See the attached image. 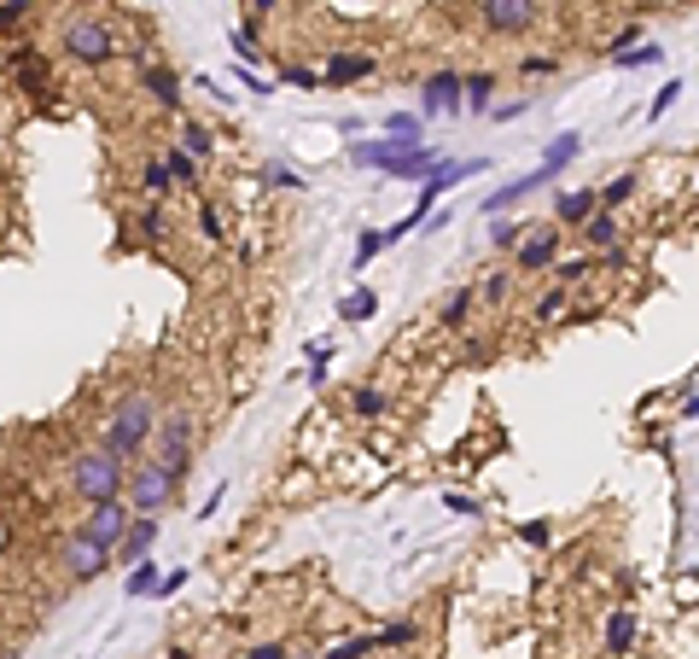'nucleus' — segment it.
<instances>
[{"instance_id":"nucleus-1","label":"nucleus","mask_w":699,"mask_h":659,"mask_svg":"<svg viewBox=\"0 0 699 659\" xmlns=\"http://www.w3.org/2000/svg\"><path fill=\"white\" fill-rule=\"evenodd\" d=\"M158 415H164V403H158V391H129L100 426V450L117 455V461H140V455L152 450V432H158Z\"/></svg>"},{"instance_id":"nucleus-2","label":"nucleus","mask_w":699,"mask_h":659,"mask_svg":"<svg viewBox=\"0 0 699 659\" xmlns=\"http://www.w3.org/2000/svg\"><path fill=\"white\" fill-rule=\"evenodd\" d=\"M129 461H117V455H105L100 444L94 450H76L65 461V485L70 496H82V502H105V496H123L129 490Z\"/></svg>"},{"instance_id":"nucleus-3","label":"nucleus","mask_w":699,"mask_h":659,"mask_svg":"<svg viewBox=\"0 0 699 659\" xmlns=\"http://www.w3.org/2000/svg\"><path fill=\"white\" fill-rule=\"evenodd\" d=\"M181 485H187V467H164V461L152 455V461H134L123 496H129L134 514H158V520H164L169 508H175V496H181Z\"/></svg>"},{"instance_id":"nucleus-4","label":"nucleus","mask_w":699,"mask_h":659,"mask_svg":"<svg viewBox=\"0 0 699 659\" xmlns=\"http://www.w3.org/2000/svg\"><path fill=\"white\" fill-rule=\"evenodd\" d=\"M59 53H65L70 65L100 70L117 59V30L105 18H94V12H76V18H65V30H59Z\"/></svg>"},{"instance_id":"nucleus-5","label":"nucleus","mask_w":699,"mask_h":659,"mask_svg":"<svg viewBox=\"0 0 699 659\" xmlns=\"http://www.w3.org/2000/svg\"><path fill=\"white\" fill-rule=\"evenodd\" d=\"M193 450H199V415L187 409V403H175L158 415V432H152V455L164 461V467H187L193 473Z\"/></svg>"},{"instance_id":"nucleus-6","label":"nucleus","mask_w":699,"mask_h":659,"mask_svg":"<svg viewBox=\"0 0 699 659\" xmlns=\"http://www.w3.org/2000/svg\"><path fill=\"white\" fill-rule=\"evenodd\" d=\"M53 566H59V578H65V584H94V578H105V572H111V549H105V543H94V537L76 525L70 537H59Z\"/></svg>"},{"instance_id":"nucleus-7","label":"nucleus","mask_w":699,"mask_h":659,"mask_svg":"<svg viewBox=\"0 0 699 659\" xmlns=\"http://www.w3.org/2000/svg\"><path fill=\"white\" fill-rule=\"evenodd\" d=\"M478 24L484 35H501V41H519L542 24V0H484L478 6Z\"/></svg>"},{"instance_id":"nucleus-8","label":"nucleus","mask_w":699,"mask_h":659,"mask_svg":"<svg viewBox=\"0 0 699 659\" xmlns=\"http://www.w3.org/2000/svg\"><path fill=\"white\" fill-rule=\"evenodd\" d=\"M129 525H134L129 496H105V502H88V514H82V531H88L94 543H105V549H117Z\"/></svg>"},{"instance_id":"nucleus-9","label":"nucleus","mask_w":699,"mask_h":659,"mask_svg":"<svg viewBox=\"0 0 699 659\" xmlns=\"http://www.w3.org/2000/svg\"><path fill=\"white\" fill-rule=\"evenodd\" d=\"M466 111V76L461 70H432L420 88V117H461Z\"/></svg>"},{"instance_id":"nucleus-10","label":"nucleus","mask_w":699,"mask_h":659,"mask_svg":"<svg viewBox=\"0 0 699 659\" xmlns=\"http://www.w3.org/2000/svg\"><path fill=\"white\" fill-rule=\"evenodd\" d=\"M560 251H566L560 222H554V228H531V234L519 240V251H513V269H519V275H548V269L560 263Z\"/></svg>"},{"instance_id":"nucleus-11","label":"nucleus","mask_w":699,"mask_h":659,"mask_svg":"<svg viewBox=\"0 0 699 659\" xmlns=\"http://www.w3.org/2000/svg\"><path fill=\"white\" fill-rule=\"evenodd\" d=\"M140 94L158 105V111H169V117H181L187 111V94H181V76L169 65H140Z\"/></svg>"},{"instance_id":"nucleus-12","label":"nucleus","mask_w":699,"mask_h":659,"mask_svg":"<svg viewBox=\"0 0 699 659\" xmlns=\"http://www.w3.org/2000/svg\"><path fill=\"white\" fill-rule=\"evenodd\" d=\"M158 531H164V520H158V514H134V525L123 531V543L111 549V560H117V566H134V560H146L152 549H158Z\"/></svg>"},{"instance_id":"nucleus-13","label":"nucleus","mask_w":699,"mask_h":659,"mask_svg":"<svg viewBox=\"0 0 699 659\" xmlns=\"http://www.w3.org/2000/svg\"><path fill=\"white\" fill-rule=\"evenodd\" d=\"M548 181H554V170H542V164H536L531 175H513L507 187H496V193L484 199V216H507V210H513V205H525V199H531L536 187H548Z\"/></svg>"},{"instance_id":"nucleus-14","label":"nucleus","mask_w":699,"mask_h":659,"mask_svg":"<svg viewBox=\"0 0 699 659\" xmlns=\"http://www.w3.org/2000/svg\"><path fill=\"white\" fill-rule=\"evenodd\" d=\"M373 70H379V59H373V53H344V47H338V53H327L321 82H327V88H350V82H367Z\"/></svg>"},{"instance_id":"nucleus-15","label":"nucleus","mask_w":699,"mask_h":659,"mask_svg":"<svg viewBox=\"0 0 699 659\" xmlns=\"http://www.w3.org/2000/svg\"><path fill=\"white\" fill-rule=\"evenodd\" d=\"M437 164H443V158H437V146L432 140H420V146H408V152H397V158H391V181H414V187H420V181H426V175L437 170Z\"/></svg>"},{"instance_id":"nucleus-16","label":"nucleus","mask_w":699,"mask_h":659,"mask_svg":"<svg viewBox=\"0 0 699 659\" xmlns=\"http://www.w3.org/2000/svg\"><path fill=\"white\" fill-rule=\"evenodd\" d=\"M595 210H600V187H571V193L554 199V222H560V228H583Z\"/></svg>"},{"instance_id":"nucleus-17","label":"nucleus","mask_w":699,"mask_h":659,"mask_svg":"<svg viewBox=\"0 0 699 659\" xmlns=\"http://www.w3.org/2000/svg\"><path fill=\"white\" fill-rule=\"evenodd\" d=\"M478 170H484V158H455V164H437V170L426 175V181H420V193H432V199H443L449 187H461L466 175H478Z\"/></svg>"},{"instance_id":"nucleus-18","label":"nucleus","mask_w":699,"mask_h":659,"mask_svg":"<svg viewBox=\"0 0 699 659\" xmlns=\"http://www.w3.org/2000/svg\"><path fill=\"white\" fill-rule=\"evenodd\" d=\"M583 245H589V251H612V245H624V222H618V210H595V216L583 222Z\"/></svg>"},{"instance_id":"nucleus-19","label":"nucleus","mask_w":699,"mask_h":659,"mask_svg":"<svg viewBox=\"0 0 699 659\" xmlns=\"http://www.w3.org/2000/svg\"><path fill=\"white\" fill-rule=\"evenodd\" d=\"M402 146L397 140H350V164H356V170H391V158H397Z\"/></svg>"},{"instance_id":"nucleus-20","label":"nucleus","mask_w":699,"mask_h":659,"mask_svg":"<svg viewBox=\"0 0 699 659\" xmlns=\"http://www.w3.org/2000/svg\"><path fill=\"white\" fill-rule=\"evenodd\" d=\"M635 648V613L630 607H612V619H606V659H630Z\"/></svg>"},{"instance_id":"nucleus-21","label":"nucleus","mask_w":699,"mask_h":659,"mask_svg":"<svg viewBox=\"0 0 699 659\" xmlns=\"http://www.w3.org/2000/svg\"><path fill=\"white\" fill-rule=\"evenodd\" d=\"M385 140H397L402 152H408V146H420V140H426V117H414V111H391V117H385Z\"/></svg>"},{"instance_id":"nucleus-22","label":"nucleus","mask_w":699,"mask_h":659,"mask_svg":"<svg viewBox=\"0 0 699 659\" xmlns=\"http://www.w3.org/2000/svg\"><path fill=\"white\" fill-rule=\"evenodd\" d=\"M164 164H169V175H175V187H187V193H199V158L175 140V146H164Z\"/></svg>"},{"instance_id":"nucleus-23","label":"nucleus","mask_w":699,"mask_h":659,"mask_svg":"<svg viewBox=\"0 0 699 659\" xmlns=\"http://www.w3.org/2000/svg\"><path fill=\"white\" fill-rule=\"evenodd\" d=\"M566 304H571V286H566V280H554V286H548V292H542V298H536L531 321H536V327H554V321H560V315H566Z\"/></svg>"},{"instance_id":"nucleus-24","label":"nucleus","mask_w":699,"mask_h":659,"mask_svg":"<svg viewBox=\"0 0 699 659\" xmlns=\"http://www.w3.org/2000/svg\"><path fill=\"white\" fill-rule=\"evenodd\" d=\"M134 234H140L146 245H158L169 234V216H164V205H158V199H146V205L134 210Z\"/></svg>"},{"instance_id":"nucleus-25","label":"nucleus","mask_w":699,"mask_h":659,"mask_svg":"<svg viewBox=\"0 0 699 659\" xmlns=\"http://www.w3.org/2000/svg\"><path fill=\"white\" fill-rule=\"evenodd\" d=\"M577 152H583V135H554L548 140V146H542V158H536V164H542V170H566L571 158H577Z\"/></svg>"},{"instance_id":"nucleus-26","label":"nucleus","mask_w":699,"mask_h":659,"mask_svg":"<svg viewBox=\"0 0 699 659\" xmlns=\"http://www.w3.org/2000/svg\"><path fill=\"white\" fill-rule=\"evenodd\" d=\"M233 53H239V65H251V59H263V18L251 12L239 30H233Z\"/></svg>"},{"instance_id":"nucleus-27","label":"nucleus","mask_w":699,"mask_h":659,"mask_svg":"<svg viewBox=\"0 0 699 659\" xmlns=\"http://www.w3.org/2000/svg\"><path fill=\"white\" fill-rule=\"evenodd\" d=\"M635 187H641V175H635V170H618L606 187H600V210H624L635 199Z\"/></svg>"},{"instance_id":"nucleus-28","label":"nucleus","mask_w":699,"mask_h":659,"mask_svg":"<svg viewBox=\"0 0 699 659\" xmlns=\"http://www.w3.org/2000/svg\"><path fill=\"white\" fill-rule=\"evenodd\" d=\"M158 578H164V572H158V560L146 555V560H134L129 566V578H123V595H129V601H140V595H152L158 590Z\"/></svg>"},{"instance_id":"nucleus-29","label":"nucleus","mask_w":699,"mask_h":659,"mask_svg":"<svg viewBox=\"0 0 699 659\" xmlns=\"http://www.w3.org/2000/svg\"><path fill=\"white\" fill-rule=\"evenodd\" d=\"M507 298H513V269H490V275H478V304L501 310Z\"/></svg>"},{"instance_id":"nucleus-30","label":"nucleus","mask_w":699,"mask_h":659,"mask_svg":"<svg viewBox=\"0 0 699 659\" xmlns=\"http://www.w3.org/2000/svg\"><path fill=\"white\" fill-rule=\"evenodd\" d=\"M379 654V630H367V636H344L333 648H321V659H373Z\"/></svg>"},{"instance_id":"nucleus-31","label":"nucleus","mask_w":699,"mask_h":659,"mask_svg":"<svg viewBox=\"0 0 699 659\" xmlns=\"http://www.w3.org/2000/svg\"><path fill=\"white\" fill-rule=\"evenodd\" d=\"M350 415H362V420L391 415V397H385L379 385H362V391H350Z\"/></svg>"},{"instance_id":"nucleus-32","label":"nucleus","mask_w":699,"mask_h":659,"mask_svg":"<svg viewBox=\"0 0 699 659\" xmlns=\"http://www.w3.org/2000/svg\"><path fill=\"white\" fill-rule=\"evenodd\" d=\"M169 187H175L169 164H164V158H146V164H140V193H146V199H164Z\"/></svg>"},{"instance_id":"nucleus-33","label":"nucleus","mask_w":699,"mask_h":659,"mask_svg":"<svg viewBox=\"0 0 699 659\" xmlns=\"http://www.w3.org/2000/svg\"><path fill=\"white\" fill-rule=\"evenodd\" d=\"M484 222H490V245H496V251H507V257H513V251H519V240L531 234L525 222H507V216H484Z\"/></svg>"},{"instance_id":"nucleus-34","label":"nucleus","mask_w":699,"mask_h":659,"mask_svg":"<svg viewBox=\"0 0 699 659\" xmlns=\"http://www.w3.org/2000/svg\"><path fill=\"white\" fill-rule=\"evenodd\" d=\"M472 304H478V286H461V292H449V304H443V327H449V333H461L466 315H472Z\"/></svg>"},{"instance_id":"nucleus-35","label":"nucleus","mask_w":699,"mask_h":659,"mask_svg":"<svg viewBox=\"0 0 699 659\" xmlns=\"http://www.w3.org/2000/svg\"><path fill=\"white\" fill-rule=\"evenodd\" d=\"M175 140H181V146H187V152H193L199 164L210 158V152H216V135H210L204 123H193V117H181V135H175Z\"/></svg>"},{"instance_id":"nucleus-36","label":"nucleus","mask_w":699,"mask_h":659,"mask_svg":"<svg viewBox=\"0 0 699 659\" xmlns=\"http://www.w3.org/2000/svg\"><path fill=\"white\" fill-rule=\"evenodd\" d=\"M490 100H496V76L490 70H472L466 76V111H490Z\"/></svg>"},{"instance_id":"nucleus-37","label":"nucleus","mask_w":699,"mask_h":659,"mask_svg":"<svg viewBox=\"0 0 699 659\" xmlns=\"http://www.w3.org/2000/svg\"><path fill=\"white\" fill-rule=\"evenodd\" d=\"M595 269H600V257H589V251H583V257H560V263H554L548 275H554V280H566V286H577V280H589Z\"/></svg>"},{"instance_id":"nucleus-38","label":"nucleus","mask_w":699,"mask_h":659,"mask_svg":"<svg viewBox=\"0 0 699 659\" xmlns=\"http://www.w3.org/2000/svg\"><path fill=\"white\" fill-rule=\"evenodd\" d=\"M12 65H18V82L24 88H47V65L35 59L30 47H12Z\"/></svg>"},{"instance_id":"nucleus-39","label":"nucleus","mask_w":699,"mask_h":659,"mask_svg":"<svg viewBox=\"0 0 699 659\" xmlns=\"http://www.w3.org/2000/svg\"><path fill=\"white\" fill-rule=\"evenodd\" d=\"M414 642H420V619H397V625L379 630V654L385 648H414Z\"/></svg>"},{"instance_id":"nucleus-40","label":"nucleus","mask_w":699,"mask_h":659,"mask_svg":"<svg viewBox=\"0 0 699 659\" xmlns=\"http://www.w3.org/2000/svg\"><path fill=\"white\" fill-rule=\"evenodd\" d=\"M199 240L204 245H222V240H228V222H222V210L210 205V199H199Z\"/></svg>"},{"instance_id":"nucleus-41","label":"nucleus","mask_w":699,"mask_h":659,"mask_svg":"<svg viewBox=\"0 0 699 659\" xmlns=\"http://www.w3.org/2000/svg\"><path fill=\"white\" fill-rule=\"evenodd\" d=\"M338 315H344V321H356V327H362V321H373V315H379V298H373V292H350V298H344V304H338Z\"/></svg>"},{"instance_id":"nucleus-42","label":"nucleus","mask_w":699,"mask_h":659,"mask_svg":"<svg viewBox=\"0 0 699 659\" xmlns=\"http://www.w3.org/2000/svg\"><path fill=\"white\" fill-rule=\"evenodd\" d=\"M519 76H525V82H548V76H560V59H554V53H525V59H519Z\"/></svg>"},{"instance_id":"nucleus-43","label":"nucleus","mask_w":699,"mask_h":659,"mask_svg":"<svg viewBox=\"0 0 699 659\" xmlns=\"http://www.w3.org/2000/svg\"><path fill=\"white\" fill-rule=\"evenodd\" d=\"M659 59H665V47H647V41H641V47H630V53H618L612 65L618 70H647V65H659Z\"/></svg>"},{"instance_id":"nucleus-44","label":"nucleus","mask_w":699,"mask_h":659,"mask_svg":"<svg viewBox=\"0 0 699 659\" xmlns=\"http://www.w3.org/2000/svg\"><path fill=\"white\" fill-rule=\"evenodd\" d=\"M379 251H385V228H362V240H356V269H367Z\"/></svg>"},{"instance_id":"nucleus-45","label":"nucleus","mask_w":699,"mask_h":659,"mask_svg":"<svg viewBox=\"0 0 699 659\" xmlns=\"http://www.w3.org/2000/svg\"><path fill=\"white\" fill-rule=\"evenodd\" d=\"M35 12V0H0V30H12V24H24Z\"/></svg>"},{"instance_id":"nucleus-46","label":"nucleus","mask_w":699,"mask_h":659,"mask_svg":"<svg viewBox=\"0 0 699 659\" xmlns=\"http://www.w3.org/2000/svg\"><path fill=\"white\" fill-rule=\"evenodd\" d=\"M239 82H245V94H257V100H268V94H280V88H274L268 76H257L251 65H239Z\"/></svg>"},{"instance_id":"nucleus-47","label":"nucleus","mask_w":699,"mask_h":659,"mask_svg":"<svg viewBox=\"0 0 699 659\" xmlns=\"http://www.w3.org/2000/svg\"><path fill=\"white\" fill-rule=\"evenodd\" d=\"M519 537H525V543H536V549H548L554 525H548V520H525V525H519Z\"/></svg>"},{"instance_id":"nucleus-48","label":"nucleus","mask_w":699,"mask_h":659,"mask_svg":"<svg viewBox=\"0 0 699 659\" xmlns=\"http://www.w3.org/2000/svg\"><path fill=\"white\" fill-rule=\"evenodd\" d=\"M676 94H682V82H665V88L653 94V105H647V117H665L670 105H676Z\"/></svg>"},{"instance_id":"nucleus-49","label":"nucleus","mask_w":699,"mask_h":659,"mask_svg":"<svg viewBox=\"0 0 699 659\" xmlns=\"http://www.w3.org/2000/svg\"><path fill=\"white\" fill-rule=\"evenodd\" d=\"M443 508H449V514H461V520H478V502L461 496V490H449V496H443Z\"/></svg>"},{"instance_id":"nucleus-50","label":"nucleus","mask_w":699,"mask_h":659,"mask_svg":"<svg viewBox=\"0 0 699 659\" xmlns=\"http://www.w3.org/2000/svg\"><path fill=\"white\" fill-rule=\"evenodd\" d=\"M286 654H292L286 642H251V648H245L239 659H286Z\"/></svg>"},{"instance_id":"nucleus-51","label":"nucleus","mask_w":699,"mask_h":659,"mask_svg":"<svg viewBox=\"0 0 699 659\" xmlns=\"http://www.w3.org/2000/svg\"><path fill=\"white\" fill-rule=\"evenodd\" d=\"M263 181H268V187H280V193H292V187H303V175L280 170V164H274V170H263Z\"/></svg>"},{"instance_id":"nucleus-52","label":"nucleus","mask_w":699,"mask_h":659,"mask_svg":"<svg viewBox=\"0 0 699 659\" xmlns=\"http://www.w3.org/2000/svg\"><path fill=\"white\" fill-rule=\"evenodd\" d=\"M280 82H292V88H303V94H309V88H321V76H315V70H303V65H292Z\"/></svg>"},{"instance_id":"nucleus-53","label":"nucleus","mask_w":699,"mask_h":659,"mask_svg":"<svg viewBox=\"0 0 699 659\" xmlns=\"http://www.w3.org/2000/svg\"><path fill=\"white\" fill-rule=\"evenodd\" d=\"M600 263H606V269H624V263H630V245H612V251H600Z\"/></svg>"},{"instance_id":"nucleus-54","label":"nucleus","mask_w":699,"mask_h":659,"mask_svg":"<svg viewBox=\"0 0 699 659\" xmlns=\"http://www.w3.org/2000/svg\"><path fill=\"white\" fill-rule=\"evenodd\" d=\"M181 584H187V572H181V566H175V572H169V578H158V590H152V595H175V590H181Z\"/></svg>"},{"instance_id":"nucleus-55","label":"nucleus","mask_w":699,"mask_h":659,"mask_svg":"<svg viewBox=\"0 0 699 659\" xmlns=\"http://www.w3.org/2000/svg\"><path fill=\"white\" fill-rule=\"evenodd\" d=\"M274 6H280V0H251V12H257V18H268Z\"/></svg>"},{"instance_id":"nucleus-56","label":"nucleus","mask_w":699,"mask_h":659,"mask_svg":"<svg viewBox=\"0 0 699 659\" xmlns=\"http://www.w3.org/2000/svg\"><path fill=\"white\" fill-rule=\"evenodd\" d=\"M682 420H699V397H688V403H682Z\"/></svg>"},{"instance_id":"nucleus-57","label":"nucleus","mask_w":699,"mask_h":659,"mask_svg":"<svg viewBox=\"0 0 699 659\" xmlns=\"http://www.w3.org/2000/svg\"><path fill=\"white\" fill-rule=\"evenodd\" d=\"M286 659H321V654H315V648H303V654H286Z\"/></svg>"},{"instance_id":"nucleus-58","label":"nucleus","mask_w":699,"mask_h":659,"mask_svg":"<svg viewBox=\"0 0 699 659\" xmlns=\"http://www.w3.org/2000/svg\"><path fill=\"white\" fill-rule=\"evenodd\" d=\"M169 659H193V648H175V654H169Z\"/></svg>"},{"instance_id":"nucleus-59","label":"nucleus","mask_w":699,"mask_h":659,"mask_svg":"<svg viewBox=\"0 0 699 659\" xmlns=\"http://www.w3.org/2000/svg\"><path fill=\"white\" fill-rule=\"evenodd\" d=\"M0 659H24V654H18V648H0Z\"/></svg>"},{"instance_id":"nucleus-60","label":"nucleus","mask_w":699,"mask_h":659,"mask_svg":"<svg viewBox=\"0 0 699 659\" xmlns=\"http://www.w3.org/2000/svg\"><path fill=\"white\" fill-rule=\"evenodd\" d=\"M478 6H484V0H478Z\"/></svg>"}]
</instances>
